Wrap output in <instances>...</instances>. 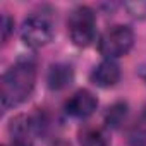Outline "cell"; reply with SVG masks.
<instances>
[{"mask_svg":"<svg viewBox=\"0 0 146 146\" xmlns=\"http://www.w3.org/2000/svg\"><path fill=\"white\" fill-rule=\"evenodd\" d=\"M67 26H69V36L76 46L84 48L91 45V41L95 40V31H96L95 12L86 5L76 7L70 12Z\"/></svg>","mask_w":146,"mask_h":146,"instance_id":"7a4b0ae2","label":"cell"},{"mask_svg":"<svg viewBox=\"0 0 146 146\" xmlns=\"http://www.w3.org/2000/svg\"><path fill=\"white\" fill-rule=\"evenodd\" d=\"M72 81H74V70H72L70 65H67V64H55V65L50 67L48 76H46V83H48L50 90L60 91V90L70 86Z\"/></svg>","mask_w":146,"mask_h":146,"instance_id":"ba28073f","label":"cell"},{"mask_svg":"<svg viewBox=\"0 0 146 146\" xmlns=\"http://www.w3.org/2000/svg\"><path fill=\"white\" fill-rule=\"evenodd\" d=\"M50 146H70V143H69V141H64V139H58V141L52 143Z\"/></svg>","mask_w":146,"mask_h":146,"instance_id":"5bb4252c","label":"cell"},{"mask_svg":"<svg viewBox=\"0 0 146 146\" xmlns=\"http://www.w3.org/2000/svg\"><path fill=\"white\" fill-rule=\"evenodd\" d=\"M129 143L132 146H144L146 144V108L139 113L134 124L129 129Z\"/></svg>","mask_w":146,"mask_h":146,"instance_id":"30bf717a","label":"cell"},{"mask_svg":"<svg viewBox=\"0 0 146 146\" xmlns=\"http://www.w3.org/2000/svg\"><path fill=\"white\" fill-rule=\"evenodd\" d=\"M79 144L81 146H110V139L102 129L86 127L79 132Z\"/></svg>","mask_w":146,"mask_h":146,"instance_id":"9c48e42d","label":"cell"},{"mask_svg":"<svg viewBox=\"0 0 146 146\" xmlns=\"http://www.w3.org/2000/svg\"><path fill=\"white\" fill-rule=\"evenodd\" d=\"M35 83H36L35 62L29 58L17 60L2 76V83H0V98H2L4 110L24 103L31 96Z\"/></svg>","mask_w":146,"mask_h":146,"instance_id":"6da1fadb","label":"cell"},{"mask_svg":"<svg viewBox=\"0 0 146 146\" xmlns=\"http://www.w3.org/2000/svg\"><path fill=\"white\" fill-rule=\"evenodd\" d=\"M134 45V33L131 28L117 24L107 29L100 41H98V50L107 60H113L117 57H122L129 53V50Z\"/></svg>","mask_w":146,"mask_h":146,"instance_id":"3957f363","label":"cell"},{"mask_svg":"<svg viewBox=\"0 0 146 146\" xmlns=\"http://www.w3.org/2000/svg\"><path fill=\"white\" fill-rule=\"evenodd\" d=\"M9 132H11V137H12L11 146H33V137L31 136H33L35 129H33L31 117L19 115V117L12 119Z\"/></svg>","mask_w":146,"mask_h":146,"instance_id":"52a82bcc","label":"cell"},{"mask_svg":"<svg viewBox=\"0 0 146 146\" xmlns=\"http://www.w3.org/2000/svg\"><path fill=\"white\" fill-rule=\"evenodd\" d=\"M90 79L98 88H112L120 79V69H119V65L113 60H107L105 58L102 64H98L93 69Z\"/></svg>","mask_w":146,"mask_h":146,"instance_id":"8992f818","label":"cell"},{"mask_svg":"<svg viewBox=\"0 0 146 146\" xmlns=\"http://www.w3.org/2000/svg\"><path fill=\"white\" fill-rule=\"evenodd\" d=\"M12 28H14V21L7 14H4V17H2V40L4 41L9 40V36L12 33Z\"/></svg>","mask_w":146,"mask_h":146,"instance_id":"4fadbf2b","label":"cell"},{"mask_svg":"<svg viewBox=\"0 0 146 146\" xmlns=\"http://www.w3.org/2000/svg\"><path fill=\"white\" fill-rule=\"evenodd\" d=\"M96 107H98V102L95 95L88 90H79L67 100L65 112L67 115L74 117V119H86L96 110Z\"/></svg>","mask_w":146,"mask_h":146,"instance_id":"5b68a950","label":"cell"},{"mask_svg":"<svg viewBox=\"0 0 146 146\" xmlns=\"http://www.w3.org/2000/svg\"><path fill=\"white\" fill-rule=\"evenodd\" d=\"M127 117V105L124 102H119L115 105H112L105 115V122L108 127H119Z\"/></svg>","mask_w":146,"mask_h":146,"instance_id":"8fae6325","label":"cell"},{"mask_svg":"<svg viewBox=\"0 0 146 146\" xmlns=\"http://www.w3.org/2000/svg\"><path fill=\"white\" fill-rule=\"evenodd\" d=\"M23 41L31 48H41L48 45L53 38L52 23L43 16H29L21 28Z\"/></svg>","mask_w":146,"mask_h":146,"instance_id":"277c9868","label":"cell"},{"mask_svg":"<svg viewBox=\"0 0 146 146\" xmlns=\"http://www.w3.org/2000/svg\"><path fill=\"white\" fill-rule=\"evenodd\" d=\"M125 11L134 17V19H146V0H137V2H125L124 4Z\"/></svg>","mask_w":146,"mask_h":146,"instance_id":"7c38bea8","label":"cell"}]
</instances>
